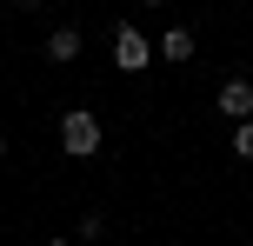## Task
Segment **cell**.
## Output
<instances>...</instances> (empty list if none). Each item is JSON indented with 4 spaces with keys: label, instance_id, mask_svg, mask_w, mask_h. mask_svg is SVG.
<instances>
[{
    "label": "cell",
    "instance_id": "1",
    "mask_svg": "<svg viewBox=\"0 0 253 246\" xmlns=\"http://www.w3.org/2000/svg\"><path fill=\"white\" fill-rule=\"evenodd\" d=\"M93 146H100V113L93 106H67L60 113V153L67 160H93Z\"/></svg>",
    "mask_w": 253,
    "mask_h": 246
},
{
    "label": "cell",
    "instance_id": "2",
    "mask_svg": "<svg viewBox=\"0 0 253 246\" xmlns=\"http://www.w3.org/2000/svg\"><path fill=\"white\" fill-rule=\"evenodd\" d=\"M147 60H153L147 34H140L133 20H120V27H114V67H120V73H147Z\"/></svg>",
    "mask_w": 253,
    "mask_h": 246
},
{
    "label": "cell",
    "instance_id": "3",
    "mask_svg": "<svg viewBox=\"0 0 253 246\" xmlns=\"http://www.w3.org/2000/svg\"><path fill=\"white\" fill-rule=\"evenodd\" d=\"M213 106L233 120V127H247V120H253V80H247V73H233L227 87H220V100H213Z\"/></svg>",
    "mask_w": 253,
    "mask_h": 246
},
{
    "label": "cell",
    "instance_id": "4",
    "mask_svg": "<svg viewBox=\"0 0 253 246\" xmlns=\"http://www.w3.org/2000/svg\"><path fill=\"white\" fill-rule=\"evenodd\" d=\"M47 60H53V67H74V60H80V27H74V20L47 34Z\"/></svg>",
    "mask_w": 253,
    "mask_h": 246
},
{
    "label": "cell",
    "instance_id": "5",
    "mask_svg": "<svg viewBox=\"0 0 253 246\" xmlns=\"http://www.w3.org/2000/svg\"><path fill=\"white\" fill-rule=\"evenodd\" d=\"M153 60L187 67V60H193V34H187V27H167V34H160V47H153Z\"/></svg>",
    "mask_w": 253,
    "mask_h": 246
},
{
    "label": "cell",
    "instance_id": "6",
    "mask_svg": "<svg viewBox=\"0 0 253 246\" xmlns=\"http://www.w3.org/2000/svg\"><path fill=\"white\" fill-rule=\"evenodd\" d=\"M100 233H107V220H100V213H80V240L93 246V240H100Z\"/></svg>",
    "mask_w": 253,
    "mask_h": 246
},
{
    "label": "cell",
    "instance_id": "7",
    "mask_svg": "<svg viewBox=\"0 0 253 246\" xmlns=\"http://www.w3.org/2000/svg\"><path fill=\"white\" fill-rule=\"evenodd\" d=\"M233 153H240V160H253V120H247V127H233Z\"/></svg>",
    "mask_w": 253,
    "mask_h": 246
},
{
    "label": "cell",
    "instance_id": "8",
    "mask_svg": "<svg viewBox=\"0 0 253 246\" xmlns=\"http://www.w3.org/2000/svg\"><path fill=\"white\" fill-rule=\"evenodd\" d=\"M0 160H7V133H0Z\"/></svg>",
    "mask_w": 253,
    "mask_h": 246
},
{
    "label": "cell",
    "instance_id": "9",
    "mask_svg": "<svg viewBox=\"0 0 253 246\" xmlns=\"http://www.w3.org/2000/svg\"><path fill=\"white\" fill-rule=\"evenodd\" d=\"M47 246H74V240H47Z\"/></svg>",
    "mask_w": 253,
    "mask_h": 246
}]
</instances>
